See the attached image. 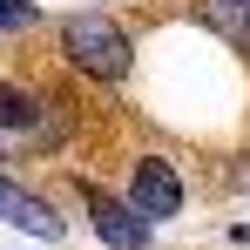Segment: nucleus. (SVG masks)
<instances>
[{"instance_id":"f257e3e1","label":"nucleus","mask_w":250,"mask_h":250,"mask_svg":"<svg viewBox=\"0 0 250 250\" xmlns=\"http://www.w3.org/2000/svg\"><path fill=\"white\" fill-rule=\"evenodd\" d=\"M61 54L95 75V82H122L128 75V34L108 21V14H75L68 27H61Z\"/></svg>"},{"instance_id":"423d86ee","label":"nucleus","mask_w":250,"mask_h":250,"mask_svg":"<svg viewBox=\"0 0 250 250\" xmlns=\"http://www.w3.org/2000/svg\"><path fill=\"white\" fill-rule=\"evenodd\" d=\"M34 21V7H21V0H0V27H27Z\"/></svg>"},{"instance_id":"39448f33","label":"nucleus","mask_w":250,"mask_h":250,"mask_svg":"<svg viewBox=\"0 0 250 250\" xmlns=\"http://www.w3.org/2000/svg\"><path fill=\"white\" fill-rule=\"evenodd\" d=\"M34 122H41V102L21 95L14 82H0V128H34Z\"/></svg>"},{"instance_id":"20e7f679","label":"nucleus","mask_w":250,"mask_h":250,"mask_svg":"<svg viewBox=\"0 0 250 250\" xmlns=\"http://www.w3.org/2000/svg\"><path fill=\"white\" fill-rule=\"evenodd\" d=\"M0 216H7V223H21L27 237H61V216H54V203L27 196V189H14L7 176H0Z\"/></svg>"},{"instance_id":"f03ea898","label":"nucleus","mask_w":250,"mask_h":250,"mask_svg":"<svg viewBox=\"0 0 250 250\" xmlns=\"http://www.w3.org/2000/svg\"><path fill=\"white\" fill-rule=\"evenodd\" d=\"M128 209H135L142 223H163V216H176V209H183V176H176L163 156L135 163V176H128Z\"/></svg>"},{"instance_id":"0eeeda50","label":"nucleus","mask_w":250,"mask_h":250,"mask_svg":"<svg viewBox=\"0 0 250 250\" xmlns=\"http://www.w3.org/2000/svg\"><path fill=\"white\" fill-rule=\"evenodd\" d=\"M244 183H250V169H244Z\"/></svg>"},{"instance_id":"7ed1b4c3","label":"nucleus","mask_w":250,"mask_h":250,"mask_svg":"<svg viewBox=\"0 0 250 250\" xmlns=\"http://www.w3.org/2000/svg\"><path fill=\"white\" fill-rule=\"evenodd\" d=\"M88 216H95V237H102L108 250H149V223H142L128 203L102 196V189H88Z\"/></svg>"}]
</instances>
